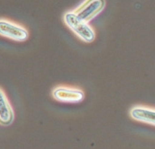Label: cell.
<instances>
[{"label": "cell", "instance_id": "1", "mask_svg": "<svg viewBox=\"0 0 155 149\" xmlns=\"http://www.w3.org/2000/svg\"><path fill=\"white\" fill-rule=\"evenodd\" d=\"M63 20L66 25L77 35L80 40L85 42H92L96 38V33L94 29L88 24L80 19H78L74 12H67L64 16Z\"/></svg>", "mask_w": 155, "mask_h": 149}, {"label": "cell", "instance_id": "2", "mask_svg": "<svg viewBox=\"0 0 155 149\" xmlns=\"http://www.w3.org/2000/svg\"><path fill=\"white\" fill-rule=\"evenodd\" d=\"M51 96L60 103H78L85 99V93L82 89L69 85H58L51 91Z\"/></svg>", "mask_w": 155, "mask_h": 149}, {"label": "cell", "instance_id": "3", "mask_svg": "<svg viewBox=\"0 0 155 149\" xmlns=\"http://www.w3.org/2000/svg\"><path fill=\"white\" fill-rule=\"evenodd\" d=\"M105 0H86L73 12L78 19L88 23L98 15L105 8Z\"/></svg>", "mask_w": 155, "mask_h": 149}, {"label": "cell", "instance_id": "4", "mask_svg": "<svg viewBox=\"0 0 155 149\" xmlns=\"http://www.w3.org/2000/svg\"><path fill=\"white\" fill-rule=\"evenodd\" d=\"M0 36L15 41H25L28 39L27 30L9 20L0 19Z\"/></svg>", "mask_w": 155, "mask_h": 149}, {"label": "cell", "instance_id": "5", "mask_svg": "<svg viewBox=\"0 0 155 149\" xmlns=\"http://www.w3.org/2000/svg\"><path fill=\"white\" fill-rule=\"evenodd\" d=\"M129 114L134 120L155 127V108L145 105H135L130 110Z\"/></svg>", "mask_w": 155, "mask_h": 149}, {"label": "cell", "instance_id": "6", "mask_svg": "<svg viewBox=\"0 0 155 149\" xmlns=\"http://www.w3.org/2000/svg\"><path fill=\"white\" fill-rule=\"evenodd\" d=\"M15 119L14 109L5 93L0 87V125L9 126Z\"/></svg>", "mask_w": 155, "mask_h": 149}]
</instances>
